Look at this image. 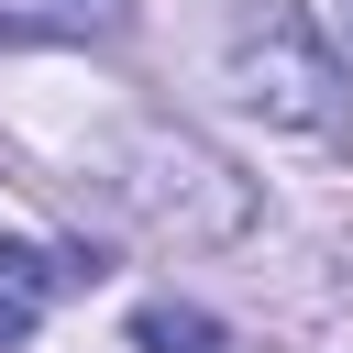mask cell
<instances>
[{
    "label": "cell",
    "mask_w": 353,
    "mask_h": 353,
    "mask_svg": "<svg viewBox=\"0 0 353 353\" xmlns=\"http://www.w3.org/2000/svg\"><path fill=\"white\" fill-rule=\"evenodd\" d=\"M132 0H0V44H110Z\"/></svg>",
    "instance_id": "4"
},
{
    "label": "cell",
    "mask_w": 353,
    "mask_h": 353,
    "mask_svg": "<svg viewBox=\"0 0 353 353\" xmlns=\"http://www.w3.org/2000/svg\"><path fill=\"white\" fill-rule=\"evenodd\" d=\"M132 342H143V353H232L221 320L188 309V298H143V309H132Z\"/></svg>",
    "instance_id": "5"
},
{
    "label": "cell",
    "mask_w": 353,
    "mask_h": 353,
    "mask_svg": "<svg viewBox=\"0 0 353 353\" xmlns=\"http://www.w3.org/2000/svg\"><path fill=\"white\" fill-rule=\"evenodd\" d=\"M99 276V254H55V243H0V353L66 298V287H88Z\"/></svg>",
    "instance_id": "3"
},
{
    "label": "cell",
    "mask_w": 353,
    "mask_h": 353,
    "mask_svg": "<svg viewBox=\"0 0 353 353\" xmlns=\"http://www.w3.org/2000/svg\"><path fill=\"white\" fill-rule=\"evenodd\" d=\"M121 199H132L154 232H176V243H221V232H243V221H254L243 176H232L210 143H188V132H143V143H132Z\"/></svg>",
    "instance_id": "2"
},
{
    "label": "cell",
    "mask_w": 353,
    "mask_h": 353,
    "mask_svg": "<svg viewBox=\"0 0 353 353\" xmlns=\"http://www.w3.org/2000/svg\"><path fill=\"white\" fill-rule=\"evenodd\" d=\"M342 22H353V0H342Z\"/></svg>",
    "instance_id": "6"
},
{
    "label": "cell",
    "mask_w": 353,
    "mask_h": 353,
    "mask_svg": "<svg viewBox=\"0 0 353 353\" xmlns=\"http://www.w3.org/2000/svg\"><path fill=\"white\" fill-rule=\"evenodd\" d=\"M221 66L243 88V110H265L276 132H342L353 121V77L331 55V33L298 11V0H232V33H221Z\"/></svg>",
    "instance_id": "1"
}]
</instances>
